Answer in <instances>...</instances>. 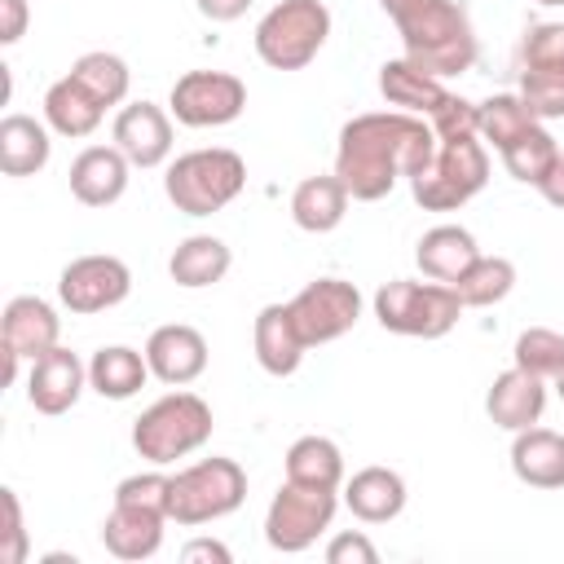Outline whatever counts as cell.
I'll return each instance as SVG.
<instances>
[{"mask_svg": "<svg viewBox=\"0 0 564 564\" xmlns=\"http://www.w3.org/2000/svg\"><path fill=\"white\" fill-rule=\"evenodd\" d=\"M436 154V132L423 115L410 110H370L339 128L335 176L348 198L379 203L397 181H414Z\"/></svg>", "mask_w": 564, "mask_h": 564, "instance_id": "obj_1", "label": "cell"}, {"mask_svg": "<svg viewBox=\"0 0 564 564\" xmlns=\"http://www.w3.org/2000/svg\"><path fill=\"white\" fill-rule=\"evenodd\" d=\"M397 22L405 62H414L432 79H454L476 66V31L463 4L454 0H379Z\"/></svg>", "mask_w": 564, "mask_h": 564, "instance_id": "obj_2", "label": "cell"}, {"mask_svg": "<svg viewBox=\"0 0 564 564\" xmlns=\"http://www.w3.org/2000/svg\"><path fill=\"white\" fill-rule=\"evenodd\" d=\"M207 441H212V405L198 392H167L154 405H145L141 419L132 423V449L154 467H167L203 449Z\"/></svg>", "mask_w": 564, "mask_h": 564, "instance_id": "obj_3", "label": "cell"}, {"mask_svg": "<svg viewBox=\"0 0 564 564\" xmlns=\"http://www.w3.org/2000/svg\"><path fill=\"white\" fill-rule=\"evenodd\" d=\"M242 185H247V163L238 150H225V145L189 150L163 176L172 207L185 216H212V212L229 207L242 194Z\"/></svg>", "mask_w": 564, "mask_h": 564, "instance_id": "obj_4", "label": "cell"}, {"mask_svg": "<svg viewBox=\"0 0 564 564\" xmlns=\"http://www.w3.org/2000/svg\"><path fill=\"white\" fill-rule=\"evenodd\" d=\"M463 313V300L449 282H414V278H392L375 291V317L392 335L410 339H441L454 330Z\"/></svg>", "mask_w": 564, "mask_h": 564, "instance_id": "obj_5", "label": "cell"}, {"mask_svg": "<svg viewBox=\"0 0 564 564\" xmlns=\"http://www.w3.org/2000/svg\"><path fill=\"white\" fill-rule=\"evenodd\" d=\"M489 181V150L480 137H445L436 141L432 163L410 181V194L423 212H454L476 198Z\"/></svg>", "mask_w": 564, "mask_h": 564, "instance_id": "obj_6", "label": "cell"}, {"mask_svg": "<svg viewBox=\"0 0 564 564\" xmlns=\"http://www.w3.org/2000/svg\"><path fill=\"white\" fill-rule=\"evenodd\" d=\"M247 498V471L234 458H198L189 467H181L172 476V502H167V520L194 529V524H212L225 520L242 507Z\"/></svg>", "mask_w": 564, "mask_h": 564, "instance_id": "obj_7", "label": "cell"}, {"mask_svg": "<svg viewBox=\"0 0 564 564\" xmlns=\"http://www.w3.org/2000/svg\"><path fill=\"white\" fill-rule=\"evenodd\" d=\"M330 35V9L322 0H278L256 22V53L273 70L308 66Z\"/></svg>", "mask_w": 564, "mask_h": 564, "instance_id": "obj_8", "label": "cell"}, {"mask_svg": "<svg viewBox=\"0 0 564 564\" xmlns=\"http://www.w3.org/2000/svg\"><path fill=\"white\" fill-rule=\"evenodd\" d=\"M339 489H313V485H295L286 480L273 502H269V516H264V542L282 555H300L308 551L335 520L339 511Z\"/></svg>", "mask_w": 564, "mask_h": 564, "instance_id": "obj_9", "label": "cell"}, {"mask_svg": "<svg viewBox=\"0 0 564 564\" xmlns=\"http://www.w3.org/2000/svg\"><path fill=\"white\" fill-rule=\"evenodd\" d=\"M167 110L181 128H225L247 110V84L229 70H185L172 84Z\"/></svg>", "mask_w": 564, "mask_h": 564, "instance_id": "obj_10", "label": "cell"}, {"mask_svg": "<svg viewBox=\"0 0 564 564\" xmlns=\"http://www.w3.org/2000/svg\"><path fill=\"white\" fill-rule=\"evenodd\" d=\"M286 308H291L295 330L313 348V344H330V339H339V335H348L357 326V317H361V291L352 282H344V278H317V282L300 286L286 300Z\"/></svg>", "mask_w": 564, "mask_h": 564, "instance_id": "obj_11", "label": "cell"}, {"mask_svg": "<svg viewBox=\"0 0 564 564\" xmlns=\"http://www.w3.org/2000/svg\"><path fill=\"white\" fill-rule=\"evenodd\" d=\"M128 291H132V269L119 256H79L57 278V300L79 317L123 304Z\"/></svg>", "mask_w": 564, "mask_h": 564, "instance_id": "obj_12", "label": "cell"}, {"mask_svg": "<svg viewBox=\"0 0 564 564\" xmlns=\"http://www.w3.org/2000/svg\"><path fill=\"white\" fill-rule=\"evenodd\" d=\"M57 339H62V317H57V308L48 300H40V295H13L4 304L0 348H9L22 361H35V357L53 352Z\"/></svg>", "mask_w": 564, "mask_h": 564, "instance_id": "obj_13", "label": "cell"}, {"mask_svg": "<svg viewBox=\"0 0 564 564\" xmlns=\"http://www.w3.org/2000/svg\"><path fill=\"white\" fill-rule=\"evenodd\" d=\"M115 145L132 167H159L172 154V115L154 101H132L115 115Z\"/></svg>", "mask_w": 564, "mask_h": 564, "instance_id": "obj_14", "label": "cell"}, {"mask_svg": "<svg viewBox=\"0 0 564 564\" xmlns=\"http://www.w3.org/2000/svg\"><path fill=\"white\" fill-rule=\"evenodd\" d=\"M145 361H150V375L167 388H185L194 383L203 370H207V339L185 326V322H172V326H159L150 339H145Z\"/></svg>", "mask_w": 564, "mask_h": 564, "instance_id": "obj_15", "label": "cell"}, {"mask_svg": "<svg viewBox=\"0 0 564 564\" xmlns=\"http://www.w3.org/2000/svg\"><path fill=\"white\" fill-rule=\"evenodd\" d=\"M88 388V366L70 352V348H53L44 357L31 361V375H26V401L40 410V414H66L79 392Z\"/></svg>", "mask_w": 564, "mask_h": 564, "instance_id": "obj_16", "label": "cell"}, {"mask_svg": "<svg viewBox=\"0 0 564 564\" xmlns=\"http://www.w3.org/2000/svg\"><path fill=\"white\" fill-rule=\"evenodd\" d=\"M542 410H546V379L511 366L502 370L494 383H489V397H485V414L494 419V427L502 432H524L533 423H542Z\"/></svg>", "mask_w": 564, "mask_h": 564, "instance_id": "obj_17", "label": "cell"}, {"mask_svg": "<svg viewBox=\"0 0 564 564\" xmlns=\"http://www.w3.org/2000/svg\"><path fill=\"white\" fill-rule=\"evenodd\" d=\"M128 172H132V163L119 145H88L70 163V194L84 207H110L123 198Z\"/></svg>", "mask_w": 564, "mask_h": 564, "instance_id": "obj_18", "label": "cell"}, {"mask_svg": "<svg viewBox=\"0 0 564 564\" xmlns=\"http://www.w3.org/2000/svg\"><path fill=\"white\" fill-rule=\"evenodd\" d=\"M251 348H256V361H260L264 375L286 379V375L300 370L308 344H304V335L295 330L286 304H264V308L256 313V326H251Z\"/></svg>", "mask_w": 564, "mask_h": 564, "instance_id": "obj_19", "label": "cell"}, {"mask_svg": "<svg viewBox=\"0 0 564 564\" xmlns=\"http://www.w3.org/2000/svg\"><path fill=\"white\" fill-rule=\"evenodd\" d=\"M163 529H167V516L163 511H150V507H128V502H115L106 524H101V542L115 560H150L159 555L163 546Z\"/></svg>", "mask_w": 564, "mask_h": 564, "instance_id": "obj_20", "label": "cell"}, {"mask_svg": "<svg viewBox=\"0 0 564 564\" xmlns=\"http://www.w3.org/2000/svg\"><path fill=\"white\" fill-rule=\"evenodd\" d=\"M511 471L529 489H564V432L524 427L511 441Z\"/></svg>", "mask_w": 564, "mask_h": 564, "instance_id": "obj_21", "label": "cell"}, {"mask_svg": "<svg viewBox=\"0 0 564 564\" xmlns=\"http://www.w3.org/2000/svg\"><path fill=\"white\" fill-rule=\"evenodd\" d=\"M344 507L361 524H388L405 511V480L392 467H361L344 485Z\"/></svg>", "mask_w": 564, "mask_h": 564, "instance_id": "obj_22", "label": "cell"}, {"mask_svg": "<svg viewBox=\"0 0 564 564\" xmlns=\"http://www.w3.org/2000/svg\"><path fill=\"white\" fill-rule=\"evenodd\" d=\"M476 256H480V247H476L471 229H463V225H432L414 247V260H419L423 278L449 282V286L471 269Z\"/></svg>", "mask_w": 564, "mask_h": 564, "instance_id": "obj_23", "label": "cell"}, {"mask_svg": "<svg viewBox=\"0 0 564 564\" xmlns=\"http://www.w3.org/2000/svg\"><path fill=\"white\" fill-rule=\"evenodd\" d=\"M101 115H106V106L66 70L57 84H48V93H44V123L57 132V137H93L97 128H101Z\"/></svg>", "mask_w": 564, "mask_h": 564, "instance_id": "obj_24", "label": "cell"}, {"mask_svg": "<svg viewBox=\"0 0 564 564\" xmlns=\"http://www.w3.org/2000/svg\"><path fill=\"white\" fill-rule=\"evenodd\" d=\"M150 379V361L145 352L128 348V344H110V348H97L93 361H88V388L106 401H128L145 388Z\"/></svg>", "mask_w": 564, "mask_h": 564, "instance_id": "obj_25", "label": "cell"}, {"mask_svg": "<svg viewBox=\"0 0 564 564\" xmlns=\"http://www.w3.org/2000/svg\"><path fill=\"white\" fill-rule=\"evenodd\" d=\"M379 93H383L388 106L410 110V115H423V119L449 97L445 79L423 75V70H419L414 62H405V57H392V62L379 66Z\"/></svg>", "mask_w": 564, "mask_h": 564, "instance_id": "obj_26", "label": "cell"}, {"mask_svg": "<svg viewBox=\"0 0 564 564\" xmlns=\"http://www.w3.org/2000/svg\"><path fill=\"white\" fill-rule=\"evenodd\" d=\"M344 212H348V189L335 172L330 176H304L291 189V220L304 234H330L344 220Z\"/></svg>", "mask_w": 564, "mask_h": 564, "instance_id": "obj_27", "label": "cell"}, {"mask_svg": "<svg viewBox=\"0 0 564 564\" xmlns=\"http://www.w3.org/2000/svg\"><path fill=\"white\" fill-rule=\"evenodd\" d=\"M53 154L48 128L31 115H4L0 119V172L4 176H35Z\"/></svg>", "mask_w": 564, "mask_h": 564, "instance_id": "obj_28", "label": "cell"}, {"mask_svg": "<svg viewBox=\"0 0 564 564\" xmlns=\"http://www.w3.org/2000/svg\"><path fill=\"white\" fill-rule=\"evenodd\" d=\"M229 264H234V251H229L216 234H194V238H185V242L172 251L167 273H172L176 286L198 291V286L220 282V278L229 273Z\"/></svg>", "mask_w": 564, "mask_h": 564, "instance_id": "obj_29", "label": "cell"}, {"mask_svg": "<svg viewBox=\"0 0 564 564\" xmlns=\"http://www.w3.org/2000/svg\"><path fill=\"white\" fill-rule=\"evenodd\" d=\"M286 480L313 485V489H339L344 485V454L330 436H300L286 449Z\"/></svg>", "mask_w": 564, "mask_h": 564, "instance_id": "obj_30", "label": "cell"}, {"mask_svg": "<svg viewBox=\"0 0 564 564\" xmlns=\"http://www.w3.org/2000/svg\"><path fill=\"white\" fill-rule=\"evenodd\" d=\"M516 286V264L507 256H476L471 269L454 282L463 308H489V304H502Z\"/></svg>", "mask_w": 564, "mask_h": 564, "instance_id": "obj_31", "label": "cell"}, {"mask_svg": "<svg viewBox=\"0 0 564 564\" xmlns=\"http://www.w3.org/2000/svg\"><path fill=\"white\" fill-rule=\"evenodd\" d=\"M542 119L524 106L520 93H494V97L480 101V141H489L494 150H507L516 137H524Z\"/></svg>", "mask_w": 564, "mask_h": 564, "instance_id": "obj_32", "label": "cell"}, {"mask_svg": "<svg viewBox=\"0 0 564 564\" xmlns=\"http://www.w3.org/2000/svg\"><path fill=\"white\" fill-rule=\"evenodd\" d=\"M70 75H75L101 106H119V101L128 97V88H132V70H128V62L115 57V53H106V48L84 53V57L70 66Z\"/></svg>", "mask_w": 564, "mask_h": 564, "instance_id": "obj_33", "label": "cell"}, {"mask_svg": "<svg viewBox=\"0 0 564 564\" xmlns=\"http://www.w3.org/2000/svg\"><path fill=\"white\" fill-rule=\"evenodd\" d=\"M498 154H502V167H507L516 181H524V185H542V176L551 172L560 145H555V137L538 123V128H529L524 137H516V141H511L507 150H498Z\"/></svg>", "mask_w": 564, "mask_h": 564, "instance_id": "obj_34", "label": "cell"}, {"mask_svg": "<svg viewBox=\"0 0 564 564\" xmlns=\"http://www.w3.org/2000/svg\"><path fill=\"white\" fill-rule=\"evenodd\" d=\"M516 366L538 375V379H555L564 370V335L551 330V326H529L516 335V348H511Z\"/></svg>", "mask_w": 564, "mask_h": 564, "instance_id": "obj_35", "label": "cell"}, {"mask_svg": "<svg viewBox=\"0 0 564 564\" xmlns=\"http://www.w3.org/2000/svg\"><path fill=\"white\" fill-rule=\"evenodd\" d=\"M520 70H564V22H533L524 31Z\"/></svg>", "mask_w": 564, "mask_h": 564, "instance_id": "obj_36", "label": "cell"}, {"mask_svg": "<svg viewBox=\"0 0 564 564\" xmlns=\"http://www.w3.org/2000/svg\"><path fill=\"white\" fill-rule=\"evenodd\" d=\"M520 97L538 119H564V70H520Z\"/></svg>", "mask_w": 564, "mask_h": 564, "instance_id": "obj_37", "label": "cell"}, {"mask_svg": "<svg viewBox=\"0 0 564 564\" xmlns=\"http://www.w3.org/2000/svg\"><path fill=\"white\" fill-rule=\"evenodd\" d=\"M115 502L150 507V511H163V516H167V502H172V476H163V471H137V476H123L119 489H115Z\"/></svg>", "mask_w": 564, "mask_h": 564, "instance_id": "obj_38", "label": "cell"}, {"mask_svg": "<svg viewBox=\"0 0 564 564\" xmlns=\"http://www.w3.org/2000/svg\"><path fill=\"white\" fill-rule=\"evenodd\" d=\"M4 507V542H0V564H26V524H22V502L13 489H0Z\"/></svg>", "mask_w": 564, "mask_h": 564, "instance_id": "obj_39", "label": "cell"}, {"mask_svg": "<svg viewBox=\"0 0 564 564\" xmlns=\"http://www.w3.org/2000/svg\"><path fill=\"white\" fill-rule=\"evenodd\" d=\"M326 564H379V546L366 533H335L326 542Z\"/></svg>", "mask_w": 564, "mask_h": 564, "instance_id": "obj_40", "label": "cell"}, {"mask_svg": "<svg viewBox=\"0 0 564 564\" xmlns=\"http://www.w3.org/2000/svg\"><path fill=\"white\" fill-rule=\"evenodd\" d=\"M26 0H0V44H18L26 35Z\"/></svg>", "mask_w": 564, "mask_h": 564, "instance_id": "obj_41", "label": "cell"}, {"mask_svg": "<svg viewBox=\"0 0 564 564\" xmlns=\"http://www.w3.org/2000/svg\"><path fill=\"white\" fill-rule=\"evenodd\" d=\"M181 560H185V564H229L234 555H229V546H225V542L194 538V542H185V546H181Z\"/></svg>", "mask_w": 564, "mask_h": 564, "instance_id": "obj_42", "label": "cell"}, {"mask_svg": "<svg viewBox=\"0 0 564 564\" xmlns=\"http://www.w3.org/2000/svg\"><path fill=\"white\" fill-rule=\"evenodd\" d=\"M194 4H198V13L212 18V22H234V18H242V13L251 9V0H194Z\"/></svg>", "mask_w": 564, "mask_h": 564, "instance_id": "obj_43", "label": "cell"}, {"mask_svg": "<svg viewBox=\"0 0 564 564\" xmlns=\"http://www.w3.org/2000/svg\"><path fill=\"white\" fill-rule=\"evenodd\" d=\"M538 189H542V198H546L551 207H564V150L555 154V163H551V172L542 176Z\"/></svg>", "mask_w": 564, "mask_h": 564, "instance_id": "obj_44", "label": "cell"}, {"mask_svg": "<svg viewBox=\"0 0 564 564\" xmlns=\"http://www.w3.org/2000/svg\"><path fill=\"white\" fill-rule=\"evenodd\" d=\"M555 392H560V401H564V370L555 375Z\"/></svg>", "mask_w": 564, "mask_h": 564, "instance_id": "obj_45", "label": "cell"}, {"mask_svg": "<svg viewBox=\"0 0 564 564\" xmlns=\"http://www.w3.org/2000/svg\"><path fill=\"white\" fill-rule=\"evenodd\" d=\"M538 4H551V9H560V4H564V0H538Z\"/></svg>", "mask_w": 564, "mask_h": 564, "instance_id": "obj_46", "label": "cell"}]
</instances>
